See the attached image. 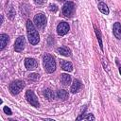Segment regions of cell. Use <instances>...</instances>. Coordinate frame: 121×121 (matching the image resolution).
Listing matches in <instances>:
<instances>
[{"instance_id":"obj_1","label":"cell","mask_w":121,"mask_h":121,"mask_svg":"<svg viewBox=\"0 0 121 121\" xmlns=\"http://www.w3.org/2000/svg\"><path fill=\"white\" fill-rule=\"evenodd\" d=\"M26 31H27V37H28L29 43L33 45L37 44L40 41V36H39V33L36 30L33 23L30 20L26 21Z\"/></svg>"},{"instance_id":"obj_2","label":"cell","mask_w":121,"mask_h":121,"mask_svg":"<svg viewBox=\"0 0 121 121\" xmlns=\"http://www.w3.org/2000/svg\"><path fill=\"white\" fill-rule=\"evenodd\" d=\"M43 68L47 73H52L55 71L56 69V62L54 58L49 55V54H45L43 57Z\"/></svg>"},{"instance_id":"obj_3","label":"cell","mask_w":121,"mask_h":121,"mask_svg":"<svg viewBox=\"0 0 121 121\" xmlns=\"http://www.w3.org/2000/svg\"><path fill=\"white\" fill-rule=\"evenodd\" d=\"M24 87H25V81L22 79H16L9 84V90L12 95H18L23 90Z\"/></svg>"},{"instance_id":"obj_4","label":"cell","mask_w":121,"mask_h":121,"mask_svg":"<svg viewBox=\"0 0 121 121\" xmlns=\"http://www.w3.org/2000/svg\"><path fill=\"white\" fill-rule=\"evenodd\" d=\"M75 11V4L71 1L66 2L62 7V14L65 17H71Z\"/></svg>"},{"instance_id":"obj_5","label":"cell","mask_w":121,"mask_h":121,"mask_svg":"<svg viewBox=\"0 0 121 121\" xmlns=\"http://www.w3.org/2000/svg\"><path fill=\"white\" fill-rule=\"evenodd\" d=\"M26 98L27 100L28 103H30V105H32L33 107H39V101L37 96L35 95V94L33 93V91L31 90H27L26 93Z\"/></svg>"},{"instance_id":"obj_6","label":"cell","mask_w":121,"mask_h":121,"mask_svg":"<svg viewBox=\"0 0 121 121\" xmlns=\"http://www.w3.org/2000/svg\"><path fill=\"white\" fill-rule=\"evenodd\" d=\"M34 23L38 27H43L46 24V18L43 13H38L34 16Z\"/></svg>"},{"instance_id":"obj_7","label":"cell","mask_w":121,"mask_h":121,"mask_svg":"<svg viewBox=\"0 0 121 121\" xmlns=\"http://www.w3.org/2000/svg\"><path fill=\"white\" fill-rule=\"evenodd\" d=\"M69 28H70V26H69L68 23H66V22H60L58 25V26H57V32H58L59 35L63 36L66 33H68Z\"/></svg>"},{"instance_id":"obj_8","label":"cell","mask_w":121,"mask_h":121,"mask_svg":"<svg viewBox=\"0 0 121 121\" xmlns=\"http://www.w3.org/2000/svg\"><path fill=\"white\" fill-rule=\"evenodd\" d=\"M25 48V38L24 36H19L14 43V49L16 52H21Z\"/></svg>"},{"instance_id":"obj_9","label":"cell","mask_w":121,"mask_h":121,"mask_svg":"<svg viewBox=\"0 0 121 121\" xmlns=\"http://www.w3.org/2000/svg\"><path fill=\"white\" fill-rule=\"evenodd\" d=\"M38 63H37V60L33 58H26L25 60V66L27 70H34L36 69Z\"/></svg>"},{"instance_id":"obj_10","label":"cell","mask_w":121,"mask_h":121,"mask_svg":"<svg viewBox=\"0 0 121 121\" xmlns=\"http://www.w3.org/2000/svg\"><path fill=\"white\" fill-rule=\"evenodd\" d=\"M112 30H113L114 36L117 39H121V25H120V23H118V22L114 23L113 27H112Z\"/></svg>"},{"instance_id":"obj_11","label":"cell","mask_w":121,"mask_h":121,"mask_svg":"<svg viewBox=\"0 0 121 121\" xmlns=\"http://www.w3.org/2000/svg\"><path fill=\"white\" fill-rule=\"evenodd\" d=\"M81 88V82L78 80V79H75L71 85V92L73 94L75 93H78Z\"/></svg>"},{"instance_id":"obj_12","label":"cell","mask_w":121,"mask_h":121,"mask_svg":"<svg viewBox=\"0 0 121 121\" xmlns=\"http://www.w3.org/2000/svg\"><path fill=\"white\" fill-rule=\"evenodd\" d=\"M57 51H58V53L59 54H60V55H62V56H65V57H69V56H71V50H70V48H68L67 46H61V47H59L58 49H57Z\"/></svg>"},{"instance_id":"obj_13","label":"cell","mask_w":121,"mask_h":121,"mask_svg":"<svg viewBox=\"0 0 121 121\" xmlns=\"http://www.w3.org/2000/svg\"><path fill=\"white\" fill-rule=\"evenodd\" d=\"M60 82L64 86H68L71 83V77L67 74H61L60 75Z\"/></svg>"},{"instance_id":"obj_14","label":"cell","mask_w":121,"mask_h":121,"mask_svg":"<svg viewBox=\"0 0 121 121\" xmlns=\"http://www.w3.org/2000/svg\"><path fill=\"white\" fill-rule=\"evenodd\" d=\"M0 42H1L0 49L3 50L6 47V45L8 44V43H9V36L7 34H1L0 35Z\"/></svg>"},{"instance_id":"obj_15","label":"cell","mask_w":121,"mask_h":121,"mask_svg":"<svg viewBox=\"0 0 121 121\" xmlns=\"http://www.w3.org/2000/svg\"><path fill=\"white\" fill-rule=\"evenodd\" d=\"M98 9L103 13V14H109V9L107 5L104 2H99L98 3Z\"/></svg>"},{"instance_id":"obj_16","label":"cell","mask_w":121,"mask_h":121,"mask_svg":"<svg viewBox=\"0 0 121 121\" xmlns=\"http://www.w3.org/2000/svg\"><path fill=\"white\" fill-rule=\"evenodd\" d=\"M61 68L64 70V71H67V72H71L73 70V65L70 61H62L61 62Z\"/></svg>"},{"instance_id":"obj_17","label":"cell","mask_w":121,"mask_h":121,"mask_svg":"<svg viewBox=\"0 0 121 121\" xmlns=\"http://www.w3.org/2000/svg\"><path fill=\"white\" fill-rule=\"evenodd\" d=\"M43 95L47 100H52L54 99V93L51 89H45L43 92Z\"/></svg>"},{"instance_id":"obj_18","label":"cell","mask_w":121,"mask_h":121,"mask_svg":"<svg viewBox=\"0 0 121 121\" xmlns=\"http://www.w3.org/2000/svg\"><path fill=\"white\" fill-rule=\"evenodd\" d=\"M57 96H58V98H60V99L65 100V99L68 97V93H67V91H65V90H59V91L57 92Z\"/></svg>"},{"instance_id":"obj_19","label":"cell","mask_w":121,"mask_h":121,"mask_svg":"<svg viewBox=\"0 0 121 121\" xmlns=\"http://www.w3.org/2000/svg\"><path fill=\"white\" fill-rule=\"evenodd\" d=\"M95 34H96V37H97V40H98V43H99V46H100L101 50H103V44H102V38H101V33H100L99 29H97L96 27H95Z\"/></svg>"},{"instance_id":"obj_20","label":"cell","mask_w":121,"mask_h":121,"mask_svg":"<svg viewBox=\"0 0 121 121\" xmlns=\"http://www.w3.org/2000/svg\"><path fill=\"white\" fill-rule=\"evenodd\" d=\"M28 79H29V80H34V81L38 80V79H39V74H36V73L30 74V75L28 76Z\"/></svg>"},{"instance_id":"obj_21","label":"cell","mask_w":121,"mask_h":121,"mask_svg":"<svg viewBox=\"0 0 121 121\" xmlns=\"http://www.w3.org/2000/svg\"><path fill=\"white\" fill-rule=\"evenodd\" d=\"M80 119H87V120H95V116H94L93 114L89 113V114H87V115H85V116H81V117H80Z\"/></svg>"},{"instance_id":"obj_22","label":"cell","mask_w":121,"mask_h":121,"mask_svg":"<svg viewBox=\"0 0 121 121\" xmlns=\"http://www.w3.org/2000/svg\"><path fill=\"white\" fill-rule=\"evenodd\" d=\"M3 111H4V112L7 113L8 115H10V114L12 113V112H11V110H10L9 107H4V108H3Z\"/></svg>"},{"instance_id":"obj_23","label":"cell","mask_w":121,"mask_h":121,"mask_svg":"<svg viewBox=\"0 0 121 121\" xmlns=\"http://www.w3.org/2000/svg\"><path fill=\"white\" fill-rule=\"evenodd\" d=\"M9 18H10V19H13V16L15 15V11L13 10V8H12V7L10 8V10H9Z\"/></svg>"},{"instance_id":"obj_24","label":"cell","mask_w":121,"mask_h":121,"mask_svg":"<svg viewBox=\"0 0 121 121\" xmlns=\"http://www.w3.org/2000/svg\"><path fill=\"white\" fill-rule=\"evenodd\" d=\"M49 8H50V10L53 11V12H56V11L58 10V7H57L56 5H50Z\"/></svg>"},{"instance_id":"obj_25","label":"cell","mask_w":121,"mask_h":121,"mask_svg":"<svg viewBox=\"0 0 121 121\" xmlns=\"http://www.w3.org/2000/svg\"><path fill=\"white\" fill-rule=\"evenodd\" d=\"M34 2H35L36 4H38V5H41V4L43 3V0H34Z\"/></svg>"},{"instance_id":"obj_26","label":"cell","mask_w":121,"mask_h":121,"mask_svg":"<svg viewBox=\"0 0 121 121\" xmlns=\"http://www.w3.org/2000/svg\"><path fill=\"white\" fill-rule=\"evenodd\" d=\"M116 63H117V65H118V69H119V73H120V75H121V65H119V63H118V61H116Z\"/></svg>"},{"instance_id":"obj_27","label":"cell","mask_w":121,"mask_h":121,"mask_svg":"<svg viewBox=\"0 0 121 121\" xmlns=\"http://www.w3.org/2000/svg\"><path fill=\"white\" fill-rule=\"evenodd\" d=\"M59 1H61V2H64V1H66V0H59Z\"/></svg>"}]
</instances>
